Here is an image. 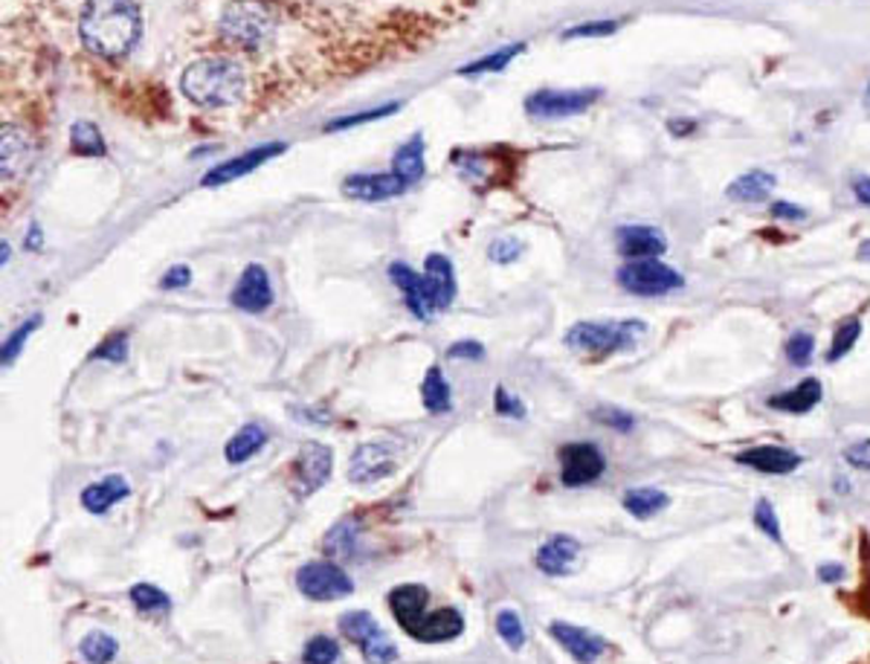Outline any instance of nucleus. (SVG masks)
Instances as JSON below:
<instances>
[{
    "instance_id": "obj_40",
    "label": "nucleus",
    "mask_w": 870,
    "mask_h": 664,
    "mask_svg": "<svg viewBox=\"0 0 870 664\" xmlns=\"http://www.w3.org/2000/svg\"><path fill=\"white\" fill-rule=\"evenodd\" d=\"M755 525L760 528V532L769 537L772 542H781L783 534H781V523H778V511L772 508V502L769 499H757L755 506Z\"/></svg>"
},
{
    "instance_id": "obj_14",
    "label": "nucleus",
    "mask_w": 870,
    "mask_h": 664,
    "mask_svg": "<svg viewBox=\"0 0 870 664\" xmlns=\"http://www.w3.org/2000/svg\"><path fill=\"white\" fill-rule=\"evenodd\" d=\"M331 464H334V456H331L329 447L320 442H308L294 461L296 487H299L303 494L320 490V487L329 482Z\"/></svg>"
},
{
    "instance_id": "obj_17",
    "label": "nucleus",
    "mask_w": 870,
    "mask_h": 664,
    "mask_svg": "<svg viewBox=\"0 0 870 664\" xmlns=\"http://www.w3.org/2000/svg\"><path fill=\"white\" fill-rule=\"evenodd\" d=\"M580 558V542L568 534H554L537 549V569L549 577H563L575 569Z\"/></svg>"
},
{
    "instance_id": "obj_37",
    "label": "nucleus",
    "mask_w": 870,
    "mask_h": 664,
    "mask_svg": "<svg viewBox=\"0 0 870 664\" xmlns=\"http://www.w3.org/2000/svg\"><path fill=\"white\" fill-rule=\"evenodd\" d=\"M525 50V44H511V47H506V50H499V53H490V55H485V59H482V62H473V64H468V67H462V76H473V73H490V71H502V67H506L508 62H511V59H514V55H520Z\"/></svg>"
},
{
    "instance_id": "obj_53",
    "label": "nucleus",
    "mask_w": 870,
    "mask_h": 664,
    "mask_svg": "<svg viewBox=\"0 0 870 664\" xmlns=\"http://www.w3.org/2000/svg\"><path fill=\"white\" fill-rule=\"evenodd\" d=\"M38 244H41V232L36 230V227H33V230H29V239H27V247L29 250H36Z\"/></svg>"
},
{
    "instance_id": "obj_30",
    "label": "nucleus",
    "mask_w": 870,
    "mask_h": 664,
    "mask_svg": "<svg viewBox=\"0 0 870 664\" xmlns=\"http://www.w3.org/2000/svg\"><path fill=\"white\" fill-rule=\"evenodd\" d=\"M79 653L88 664H111L116 655H119V641H116L111 633L93 629V633H88V636L81 638Z\"/></svg>"
},
{
    "instance_id": "obj_39",
    "label": "nucleus",
    "mask_w": 870,
    "mask_h": 664,
    "mask_svg": "<svg viewBox=\"0 0 870 664\" xmlns=\"http://www.w3.org/2000/svg\"><path fill=\"white\" fill-rule=\"evenodd\" d=\"M355 540H357V525L351 523V520H343V523L334 525L329 537H325V551H329V554H348V551L355 549Z\"/></svg>"
},
{
    "instance_id": "obj_16",
    "label": "nucleus",
    "mask_w": 870,
    "mask_h": 664,
    "mask_svg": "<svg viewBox=\"0 0 870 664\" xmlns=\"http://www.w3.org/2000/svg\"><path fill=\"white\" fill-rule=\"evenodd\" d=\"M615 241H618V253L624 258H630V261H636V258H656L667 250V239L662 235V230L644 227V224L622 227L615 232Z\"/></svg>"
},
{
    "instance_id": "obj_3",
    "label": "nucleus",
    "mask_w": 870,
    "mask_h": 664,
    "mask_svg": "<svg viewBox=\"0 0 870 664\" xmlns=\"http://www.w3.org/2000/svg\"><path fill=\"white\" fill-rule=\"evenodd\" d=\"M247 76L230 59H201L192 62L180 76V90L189 102L201 107L235 105L244 97Z\"/></svg>"
},
{
    "instance_id": "obj_41",
    "label": "nucleus",
    "mask_w": 870,
    "mask_h": 664,
    "mask_svg": "<svg viewBox=\"0 0 870 664\" xmlns=\"http://www.w3.org/2000/svg\"><path fill=\"white\" fill-rule=\"evenodd\" d=\"M488 256L490 261H497V265H511V261H516V258L523 256V241L511 239V235L497 239L488 247Z\"/></svg>"
},
{
    "instance_id": "obj_1",
    "label": "nucleus",
    "mask_w": 870,
    "mask_h": 664,
    "mask_svg": "<svg viewBox=\"0 0 870 664\" xmlns=\"http://www.w3.org/2000/svg\"><path fill=\"white\" fill-rule=\"evenodd\" d=\"M142 33L140 10L133 0H88L81 10V44L99 59H123Z\"/></svg>"
},
{
    "instance_id": "obj_25",
    "label": "nucleus",
    "mask_w": 870,
    "mask_h": 664,
    "mask_svg": "<svg viewBox=\"0 0 870 664\" xmlns=\"http://www.w3.org/2000/svg\"><path fill=\"white\" fill-rule=\"evenodd\" d=\"M624 511H630L632 516L639 520H650V516L662 514L667 506H670V496L658 487H630L622 499Z\"/></svg>"
},
{
    "instance_id": "obj_9",
    "label": "nucleus",
    "mask_w": 870,
    "mask_h": 664,
    "mask_svg": "<svg viewBox=\"0 0 870 664\" xmlns=\"http://www.w3.org/2000/svg\"><path fill=\"white\" fill-rule=\"evenodd\" d=\"M606 459L601 447L592 442H572L560 447V482L563 487L592 485L604 476Z\"/></svg>"
},
{
    "instance_id": "obj_36",
    "label": "nucleus",
    "mask_w": 870,
    "mask_h": 664,
    "mask_svg": "<svg viewBox=\"0 0 870 664\" xmlns=\"http://www.w3.org/2000/svg\"><path fill=\"white\" fill-rule=\"evenodd\" d=\"M41 325V314H36V317H29L27 322H21L15 331H12L10 337H7V343H3V366L10 369L12 363H15V357L21 355V348H24V343H27V337L36 331V328Z\"/></svg>"
},
{
    "instance_id": "obj_20",
    "label": "nucleus",
    "mask_w": 870,
    "mask_h": 664,
    "mask_svg": "<svg viewBox=\"0 0 870 664\" xmlns=\"http://www.w3.org/2000/svg\"><path fill=\"white\" fill-rule=\"evenodd\" d=\"M404 189H407V183L398 175H355V178H348L343 183V195L355 197V201L378 204V201L398 197Z\"/></svg>"
},
{
    "instance_id": "obj_56",
    "label": "nucleus",
    "mask_w": 870,
    "mask_h": 664,
    "mask_svg": "<svg viewBox=\"0 0 870 664\" xmlns=\"http://www.w3.org/2000/svg\"><path fill=\"white\" fill-rule=\"evenodd\" d=\"M670 128H693V123H670ZM685 133V131H679Z\"/></svg>"
},
{
    "instance_id": "obj_48",
    "label": "nucleus",
    "mask_w": 870,
    "mask_h": 664,
    "mask_svg": "<svg viewBox=\"0 0 870 664\" xmlns=\"http://www.w3.org/2000/svg\"><path fill=\"white\" fill-rule=\"evenodd\" d=\"M485 355V348L476 343V340H462V343H456V346L447 348V357L450 360H479V357Z\"/></svg>"
},
{
    "instance_id": "obj_34",
    "label": "nucleus",
    "mask_w": 870,
    "mask_h": 664,
    "mask_svg": "<svg viewBox=\"0 0 870 664\" xmlns=\"http://www.w3.org/2000/svg\"><path fill=\"white\" fill-rule=\"evenodd\" d=\"M497 633H499V638H502V641H506V644L514 650V653H520V650L525 647L523 618H520L514 610H499Z\"/></svg>"
},
{
    "instance_id": "obj_23",
    "label": "nucleus",
    "mask_w": 870,
    "mask_h": 664,
    "mask_svg": "<svg viewBox=\"0 0 870 664\" xmlns=\"http://www.w3.org/2000/svg\"><path fill=\"white\" fill-rule=\"evenodd\" d=\"M824 398L821 392V383L816 378H807V381L795 383L792 390L781 392V395H772L769 398V407L778 409V412H790V416H804L809 409H816Z\"/></svg>"
},
{
    "instance_id": "obj_35",
    "label": "nucleus",
    "mask_w": 870,
    "mask_h": 664,
    "mask_svg": "<svg viewBox=\"0 0 870 664\" xmlns=\"http://www.w3.org/2000/svg\"><path fill=\"white\" fill-rule=\"evenodd\" d=\"M340 659V644L331 636H314L303 650L305 664H334Z\"/></svg>"
},
{
    "instance_id": "obj_12",
    "label": "nucleus",
    "mask_w": 870,
    "mask_h": 664,
    "mask_svg": "<svg viewBox=\"0 0 870 664\" xmlns=\"http://www.w3.org/2000/svg\"><path fill=\"white\" fill-rule=\"evenodd\" d=\"M232 305L247 314H261L273 305V282L261 265L244 267V273L239 276V282L232 288Z\"/></svg>"
},
{
    "instance_id": "obj_50",
    "label": "nucleus",
    "mask_w": 870,
    "mask_h": 664,
    "mask_svg": "<svg viewBox=\"0 0 870 664\" xmlns=\"http://www.w3.org/2000/svg\"><path fill=\"white\" fill-rule=\"evenodd\" d=\"M772 215L775 218H781V221H801L807 213H804L801 206H792L790 201H775Z\"/></svg>"
},
{
    "instance_id": "obj_11",
    "label": "nucleus",
    "mask_w": 870,
    "mask_h": 664,
    "mask_svg": "<svg viewBox=\"0 0 870 664\" xmlns=\"http://www.w3.org/2000/svg\"><path fill=\"white\" fill-rule=\"evenodd\" d=\"M392 473H395V456L381 442L360 444L351 461H348V482L351 485H374V482H383Z\"/></svg>"
},
{
    "instance_id": "obj_19",
    "label": "nucleus",
    "mask_w": 870,
    "mask_h": 664,
    "mask_svg": "<svg viewBox=\"0 0 870 664\" xmlns=\"http://www.w3.org/2000/svg\"><path fill=\"white\" fill-rule=\"evenodd\" d=\"M279 151H284V145L282 142H273V145H261V149L247 151V154H241V157L227 159V163L215 166V169L206 175L204 187H218V183H230V180L244 178V175H250V171H256L261 163H267L270 157H276Z\"/></svg>"
},
{
    "instance_id": "obj_10",
    "label": "nucleus",
    "mask_w": 870,
    "mask_h": 664,
    "mask_svg": "<svg viewBox=\"0 0 870 664\" xmlns=\"http://www.w3.org/2000/svg\"><path fill=\"white\" fill-rule=\"evenodd\" d=\"M601 99V90L592 88H577V90H537L528 97L525 107L528 114L540 116V119H560V116H575L584 114L587 107H592Z\"/></svg>"
},
{
    "instance_id": "obj_46",
    "label": "nucleus",
    "mask_w": 870,
    "mask_h": 664,
    "mask_svg": "<svg viewBox=\"0 0 870 664\" xmlns=\"http://www.w3.org/2000/svg\"><path fill=\"white\" fill-rule=\"evenodd\" d=\"M398 105H386V107H378V111H369V114H351V116H343V119H337V123H331L329 128L331 131H340V128H348V125H363V123H372V119H381V116L392 114Z\"/></svg>"
},
{
    "instance_id": "obj_54",
    "label": "nucleus",
    "mask_w": 870,
    "mask_h": 664,
    "mask_svg": "<svg viewBox=\"0 0 870 664\" xmlns=\"http://www.w3.org/2000/svg\"><path fill=\"white\" fill-rule=\"evenodd\" d=\"M859 258H861V261H870V239L861 241V244H859Z\"/></svg>"
},
{
    "instance_id": "obj_21",
    "label": "nucleus",
    "mask_w": 870,
    "mask_h": 664,
    "mask_svg": "<svg viewBox=\"0 0 870 664\" xmlns=\"http://www.w3.org/2000/svg\"><path fill=\"white\" fill-rule=\"evenodd\" d=\"M424 282H426V291H430V299H433L435 310H445L453 305L456 273H453V265L447 261V256H442V253L426 256Z\"/></svg>"
},
{
    "instance_id": "obj_52",
    "label": "nucleus",
    "mask_w": 870,
    "mask_h": 664,
    "mask_svg": "<svg viewBox=\"0 0 870 664\" xmlns=\"http://www.w3.org/2000/svg\"><path fill=\"white\" fill-rule=\"evenodd\" d=\"M853 195H856V201L865 206H870V178L868 175H859V178H853Z\"/></svg>"
},
{
    "instance_id": "obj_55",
    "label": "nucleus",
    "mask_w": 870,
    "mask_h": 664,
    "mask_svg": "<svg viewBox=\"0 0 870 664\" xmlns=\"http://www.w3.org/2000/svg\"><path fill=\"white\" fill-rule=\"evenodd\" d=\"M861 105L868 107V114H870V81H868V88H865V97H861Z\"/></svg>"
},
{
    "instance_id": "obj_5",
    "label": "nucleus",
    "mask_w": 870,
    "mask_h": 664,
    "mask_svg": "<svg viewBox=\"0 0 870 664\" xmlns=\"http://www.w3.org/2000/svg\"><path fill=\"white\" fill-rule=\"evenodd\" d=\"M340 633L360 650L366 664H395L398 662V647L392 641L383 627L374 621L372 612L351 610L340 615Z\"/></svg>"
},
{
    "instance_id": "obj_4",
    "label": "nucleus",
    "mask_w": 870,
    "mask_h": 664,
    "mask_svg": "<svg viewBox=\"0 0 870 664\" xmlns=\"http://www.w3.org/2000/svg\"><path fill=\"white\" fill-rule=\"evenodd\" d=\"M648 331L639 319H624V322H577L566 331V346L587 355H613V352H627L639 343V337Z\"/></svg>"
},
{
    "instance_id": "obj_51",
    "label": "nucleus",
    "mask_w": 870,
    "mask_h": 664,
    "mask_svg": "<svg viewBox=\"0 0 870 664\" xmlns=\"http://www.w3.org/2000/svg\"><path fill=\"white\" fill-rule=\"evenodd\" d=\"M842 577H844L842 563H821V566H818V580H824V584H835V580H842Z\"/></svg>"
},
{
    "instance_id": "obj_13",
    "label": "nucleus",
    "mask_w": 870,
    "mask_h": 664,
    "mask_svg": "<svg viewBox=\"0 0 870 664\" xmlns=\"http://www.w3.org/2000/svg\"><path fill=\"white\" fill-rule=\"evenodd\" d=\"M549 636L566 650L577 664H596L606 650V641L589 629L577 627V624H566V621H551Z\"/></svg>"
},
{
    "instance_id": "obj_2",
    "label": "nucleus",
    "mask_w": 870,
    "mask_h": 664,
    "mask_svg": "<svg viewBox=\"0 0 870 664\" xmlns=\"http://www.w3.org/2000/svg\"><path fill=\"white\" fill-rule=\"evenodd\" d=\"M430 589L424 584H400L389 592V610L398 627L421 644H445L464 633V615L456 606L426 610Z\"/></svg>"
},
{
    "instance_id": "obj_28",
    "label": "nucleus",
    "mask_w": 870,
    "mask_h": 664,
    "mask_svg": "<svg viewBox=\"0 0 870 664\" xmlns=\"http://www.w3.org/2000/svg\"><path fill=\"white\" fill-rule=\"evenodd\" d=\"M392 169H395V175H398L404 183H415V180L424 178V140H421V133H415V137L395 154Z\"/></svg>"
},
{
    "instance_id": "obj_42",
    "label": "nucleus",
    "mask_w": 870,
    "mask_h": 664,
    "mask_svg": "<svg viewBox=\"0 0 870 664\" xmlns=\"http://www.w3.org/2000/svg\"><path fill=\"white\" fill-rule=\"evenodd\" d=\"M125 357H128V337H125V334L107 337L105 343L93 352V360H107V363H125Z\"/></svg>"
},
{
    "instance_id": "obj_15",
    "label": "nucleus",
    "mask_w": 870,
    "mask_h": 664,
    "mask_svg": "<svg viewBox=\"0 0 870 664\" xmlns=\"http://www.w3.org/2000/svg\"><path fill=\"white\" fill-rule=\"evenodd\" d=\"M738 464L743 468H752L757 473H769V476H786L792 470L801 468V456L790 447H778V444H757V447H749V450L738 452L734 456Z\"/></svg>"
},
{
    "instance_id": "obj_43",
    "label": "nucleus",
    "mask_w": 870,
    "mask_h": 664,
    "mask_svg": "<svg viewBox=\"0 0 870 664\" xmlns=\"http://www.w3.org/2000/svg\"><path fill=\"white\" fill-rule=\"evenodd\" d=\"M596 421H601V424H606V426H613V430H618V433H630L632 426H636V418H632L630 412H624V409H615V407L598 409Z\"/></svg>"
},
{
    "instance_id": "obj_38",
    "label": "nucleus",
    "mask_w": 870,
    "mask_h": 664,
    "mask_svg": "<svg viewBox=\"0 0 870 664\" xmlns=\"http://www.w3.org/2000/svg\"><path fill=\"white\" fill-rule=\"evenodd\" d=\"M786 360H790L792 366H807L809 360H813V355H816V340H813V334L809 331H795L790 340H786Z\"/></svg>"
},
{
    "instance_id": "obj_27",
    "label": "nucleus",
    "mask_w": 870,
    "mask_h": 664,
    "mask_svg": "<svg viewBox=\"0 0 870 664\" xmlns=\"http://www.w3.org/2000/svg\"><path fill=\"white\" fill-rule=\"evenodd\" d=\"M27 163H29L27 137H24L18 128L7 125V128H3V178L7 180L18 178L21 169H24Z\"/></svg>"
},
{
    "instance_id": "obj_8",
    "label": "nucleus",
    "mask_w": 870,
    "mask_h": 664,
    "mask_svg": "<svg viewBox=\"0 0 870 664\" xmlns=\"http://www.w3.org/2000/svg\"><path fill=\"white\" fill-rule=\"evenodd\" d=\"M221 33L227 41L239 47H261L273 33V24L267 18V12L250 0L232 3L227 7L221 18Z\"/></svg>"
},
{
    "instance_id": "obj_31",
    "label": "nucleus",
    "mask_w": 870,
    "mask_h": 664,
    "mask_svg": "<svg viewBox=\"0 0 870 664\" xmlns=\"http://www.w3.org/2000/svg\"><path fill=\"white\" fill-rule=\"evenodd\" d=\"M71 149L81 157H105V140L93 123H76L71 128Z\"/></svg>"
},
{
    "instance_id": "obj_26",
    "label": "nucleus",
    "mask_w": 870,
    "mask_h": 664,
    "mask_svg": "<svg viewBox=\"0 0 870 664\" xmlns=\"http://www.w3.org/2000/svg\"><path fill=\"white\" fill-rule=\"evenodd\" d=\"M265 444H267V433L261 430V426L244 424L239 433L232 435L230 442H227V447H223V456H227L230 464H244V461L253 459V456H256V452L261 450Z\"/></svg>"
},
{
    "instance_id": "obj_45",
    "label": "nucleus",
    "mask_w": 870,
    "mask_h": 664,
    "mask_svg": "<svg viewBox=\"0 0 870 664\" xmlns=\"http://www.w3.org/2000/svg\"><path fill=\"white\" fill-rule=\"evenodd\" d=\"M618 29V21H596V24H580V27L566 29V38H601L613 36Z\"/></svg>"
},
{
    "instance_id": "obj_18",
    "label": "nucleus",
    "mask_w": 870,
    "mask_h": 664,
    "mask_svg": "<svg viewBox=\"0 0 870 664\" xmlns=\"http://www.w3.org/2000/svg\"><path fill=\"white\" fill-rule=\"evenodd\" d=\"M389 279L398 284L400 293H404V302H407V308L412 310L418 319H433L435 314H438L433 299H430V291H426L424 276H418L412 267L395 261V265L389 267Z\"/></svg>"
},
{
    "instance_id": "obj_24",
    "label": "nucleus",
    "mask_w": 870,
    "mask_h": 664,
    "mask_svg": "<svg viewBox=\"0 0 870 664\" xmlns=\"http://www.w3.org/2000/svg\"><path fill=\"white\" fill-rule=\"evenodd\" d=\"M775 187H778V180L769 175V171H746V175H740L734 183H729V189H726V195L731 197V201H743V204H752V201H766V197L772 195Z\"/></svg>"
},
{
    "instance_id": "obj_49",
    "label": "nucleus",
    "mask_w": 870,
    "mask_h": 664,
    "mask_svg": "<svg viewBox=\"0 0 870 664\" xmlns=\"http://www.w3.org/2000/svg\"><path fill=\"white\" fill-rule=\"evenodd\" d=\"M189 282H192V270H189L187 265H178V267H171L169 273L163 276L161 288L163 291H171V288L178 291V288H187Z\"/></svg>"
},
{
    "instance_id": "obj_44",
    "label": "nucleus",
    "mask_w": 870,
    "mask_h": 664,
    "mask_svg": "<svg viewBox=\"0 0 870 664\" xmlns=\"http://www.w3.org/2000/svg\"><path fill=\"white\" fill-rule=\"evenodd\" d=\"M494 407L502 418H525L523 400H516L506 386H497V392H494Z\"/></svg>"
},
{
    "instance_id": "obj_32",
    "label": "nucleus",
    "mask_w": 870,
    "mask_h": 664,
    "mask_svg": "<svg viewBox=\"0 0 870 664\" xmlns=\"http://www.w3.org/2000/svg\"><path fill=\"white\" fill-rule=\"evenodd\" d=\"M131 603L145 615H166L171 610V598L154 584H133Z\"/></svg>"
},
{
    "instance_id": "obj_33",
    "label": "nucleus",
    "mask_w": 870,
    "mask_h": 664,
    "mask_svg": "<svg viewBox=\"0 0 870 664\" xmlns=\"http://www.w3.org/2000/svg\"><path fill=\"white\" fill-rule=\"evenodd\" d=\"M861 334V322L856 317L844 319L842 325L835 328L833 334V343H830V352H827V360L830 363H839L842 357H847L853 352V346H856V340H859Z\"/></svg>"
},
{
    "instance_id": "obj_6",
    "label": "nucleus",
    "mask_w": 870,
    "mask_h": 664,
    "mask_svg": "<svg viewBox=\"0 0 870 664\" xmlns=\"http://www.w3.org/2000/svg\"><path fill=\"white\" fill-rule=\"evenodd\" d=\"M618 284L636 296H665L670 291H679L685 279L658 258H636L618 270Z\"/></svg>"
},
{
    "instance_id": "obj_7",
    "label": "nucleus",
    "mask_w": 870,
    "mask_h": 664,
    "mask_svg": "<svg viewBox=\"0 0 870 664\" xmlns=\"http://www.w3.org/2000/svg\"><path fill=\"white\" fill-rule=\"evenodd\" d=\"M296 589L314 603L325 601H340L355 592L351 577L331 560H311L296 572Z\"/></svg>"
},
{
    "instance_id": "obj_29",
    "label": "nucleus",
    "mask_w": 870,
    "mask_h": 664,
    "mask_svg": "<svg viewBox=\"0 0 870 664\" xmlns=\"http://www.w3.org/2000/svg\"><path fill=\"white\" fill-rule=\"evenodd\" d=\"M421 398H424L426 412L433 416H445L453 409V395H450V386H447L445 374L438 366H433L424 378V386H421Z\"/></svg>"
},
{
    "instance_id": "obj_22",
    "label": "nucleus",
    "mask_w": 870,
    "mask_h": 664,
    "mask_svg": "<svg viewBox=\"0 0 870 664\" xmlns=\"http://www.w3.org/2000/svg\"><path fill=\"white\" fill-rule=\"evenodd\" d=\"M128 494H131L128 478L105 476L81 490V508H85L88 514L102 516V514H107V511H111L114 506H119V502H123Z\"/></svg>"
},
{
    "instance_id": "obj_47",
    "label": "nucleus",
    "mask_w": 870,
    "mask_h": 664,
    "mask_svg": "<svg viewBox=\"0 0 870 664\" xmlns=\"http://www.w3.org/2000/svg\"><path fill=\"white\" fill-rule=\"evenodd\" d=\"M844 461H847V464H853V468L870 470V438L850 444V447L844 450Z\"/></svg>"
}]
</instances>
